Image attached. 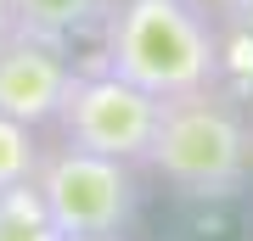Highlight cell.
Segmentation results:
<instances>
[{"mask_svg":"<svg viewBox=\"0 0 253 241\" xmlns=\"http://www.w3.org/2000/svg\"><path fill=\"white\" fill-rule=\"evenodd\" d=\"M146 163L163 185L197 202H225L253 179V118L225 84H197L158 101Z\"/></svg>","mask_w":253,"mask_h":241,"instance_id":"6da1fadb","label":"cell"},{"mask_svg":"<svg viewBox=\"0 0 253 241\" xmlns=\"http://www.w3.org/2000/svg\"><path fill=\"white\" fill-rule=\"evenodd\" d=\"M101 68L158 101L180 96L219 79V28L203 0H113L101 17Z\"/></svg>","mask_w":253,"mask_h":241,"instance_id":"7a4b0ae2","label":"cell"},{"mask_svg":"<svg viewBox=\"0 0 253 241\" xmlns=\"http://www.w3.org/2000/svg\"><path fill=\"white\" fill-rule=\"evenodd\" d=\"M34 185L45 197L51 219L62 224V236H113L141 207L135 163L84 152V146H68V140L56 152H40Z\"/></svg>","mask_w":253,"mask_h":241,"instance_id":"3957f363","label":"cell"},{"mask_svg":"<svg viewBox=\"0 0 253 241\" xmlns=\"http://www.w3.org/2000/svg\"><path fill=\"white\" fill-rule=\"evenodd\" d=\"M51 124L62 129L68 146H84V152L118 157V163H146V146H152V129H158V96L118 79L113 68L73 73Z\"/></svg>","mask_w":253,"mask_h":241,"instance_id":"277c9868","label":"cell"},{"mask_svg":"<svg viewBox=\"0 0 253 241\" xmlns=\"http://www.w3.org/2000/svg\"><path fill=\"white\" fill-rule=\"evenodd\" d=\"M73 84V62L68 45L23 34V28H6L0 34V112L23 118V124H51L56 107H62Z\"/></svg>","mask_w":253,"mask_h":241,"instance_id":"5b68a950","label":"cell"},{"mask_svg":"<svg viewBox=\"0 0 253 241\" xmlns=\"http://www.w3.org/2000/svg\"><path fill=\"white\" fill-rule=\"evenodd\" d=\"M107 6H113V0H6V23L23 28V34H40V39L68 45L73 34L101 28Z\"/></svg>","mask_w":253,"mask_h":241,"instance_id":"8992f818","label":"cell"},{"mask_svg":"<svg viewBox=\"0 0 253 241\" xmlns=\"http://www.w3.org/2000/svg\"><path fill=\"white\" fill-rule=\"evenodd\" d=\"M0 241H62V224L51 219L34 179L0 191Z\"/></svg>","mask_w":253,"mask_h":241,"instance_id":"52a82bcc","label":"cell"},{"mask_svg":"<svg viewBox=\"0 0 253 241\" xmlns=\"http://www.w3.org/2000/svg\"><path fill=\"white\" fill-rule=\"evenodd\" d=\"M34 169H40L34 124H23V118H6V112H0V191H6V185H23V179H34Z\"/></svg>","mask_w":253,"mask_h":241,"instance_id":"ba28073f","label":"cell"},{"mask_svg":"<svg viewBox=\"0 0 253 241\" xmlns=\"http://www.w3.org/2000/svg\"><path fill=\"white\" fill-rule=\"evenodd\" d=\"M219 17H253V0H208Z\"/></svg>","mask_w":253,"mask_h":241,"instance_id":"9c48e42d","label":"cell"},{"mask_svg":"<svg viewBox=\"0 0 253 241\" xmlns=\"http://www.w3.org/2000/svg\"><path fill=\"white\" fill-rule=\"evenodd\" d=\"M62 241H124V236L113 230V236H62Z\"/></svg>","mask_w":253,"mask_h":241,"instance_id":"30bf717a","label":"cell"},{"mask_svg":"<svg viewBox=\"0 0 253 241\" xmlns=\"http://www.w3.org/2000/svg\"><path fill=\"white\" fill-rule=\"evenodd\" d=\"M6 28H11V23H6V0H0V34H6Z\"/></svg>","mask_w":253,"mask_h":241,"instance_id":"8fae6325","label":"cell"}]
</instances>
